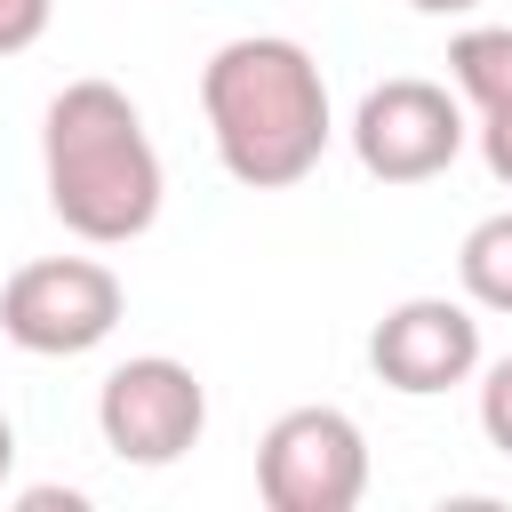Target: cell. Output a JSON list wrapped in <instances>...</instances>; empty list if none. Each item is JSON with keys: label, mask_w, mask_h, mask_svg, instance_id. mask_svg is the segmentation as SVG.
I'll list each match as a JSON object with an SVG mask.
<instances>
[{"label": "cell", "mask_w": 512, "mask_h": 512, "mask_svg": "<svg viewBox=\"0 0 512 512\" xmlns=\"http://www.w3.org/2000/svg\"><path fill=\"white\" fill-rule=\"evenodd\" d=\"M256 496L272 512H352L368 496V440L344 408H288L256 440Z\"/></svg>", "instance_id": "obj_5"}, {"label": "cell", "mask_w": 512, "mask_h": 512, "mask_svg": "<svg viewBox=\"0 0 512 512\" xmlns=\"http://www.w3.org/2000/svg\"><path fill=\"white\" fill-rule=\"evenodd\" d=\"M56 0H0V56H24L40 32H48Z\"/></svg>", "instance_id": "obj_11"}, {"label": "cell", "mask_w": 512, "mask_h": 512, "mask_svg": "<svg viewBox=\"0 0 512 512\" xmlns=\"http://www.w3.org/2000/svg\"><path fill=\"white\" fill-rule=\"evenodd\" d=\"M128 312V288L96 256H32L0 280V336L32 360H80L96 352Z\"/></svg>", "instance_id": "obj_3"}, {"label": "cell", "mask_w": 512, "mask_h": 512, "mask_svg": "<svg viewBox=\"0 0 512 512\" xmlns=\"http://www.w3.org/2000/svg\"><path fill=\"white\" fill-rule=\"evenodd\" d=\"M200 112L208 144L232 184L248 192H288L320 168L336 120H328V80L304 40L288 32H240L200 64Z\"/></svg>", "instance_id": "obj_1"}, {"label": "cell", "mask_w": 512, "mask_h": 512, "mask_svg": "<svg viewBox=\"0 0 512 512\" xmlns=\"http://www.w3.org/2000/svg\"><path fill=\"white\" fill-rule=\"evenodd\" d=\"M456 280H464V296H472L480 312H512V208H496V216H480V224L464 232Z\"/></svg>", "instance_id": "obj_9"}, {"label": "cell", "mask_w": 512, "mask_h": 512, "mask_svg": "<svg viewBox=\"0 0 512 512\" xmlns=\"http://www.w3.org/2000/svg\"><path fill=\"white\" fill-rule=\"evenodd\" d=\"M472 136H480L488 176H496V184H512V104H504V112H480V128H472Z\"/></svg>", "instance_id": "obj_12"}, {"label": "cell", "mask_w": 512, "mask_h": 512, "mask_svg": "<svg viewBox=\"0 0 512 512\" xmlns=\"http://www.w3.org/2000/svg\"><path fill=\"white\" fill-rule=\"evenodd\" d=\"M40 176H48V208L72 240L88 248H120V240H144L160 200H168V176H160V144L136 112L128 88L112 80H64L48 96V120H40Z\"/></svg>", "instance_id": "obj_2"}, {"label": "cell", "mask_w": 512, "mask_h": 512, "mask_svg": "<svg viewBox=\"0 0 512 512\" xmlns=\"http://www.w3.org/2000/svg\"><path fill=\"white\" fill-rule=\"evenodd\" d=\"M408 8H416V16H472L480 0H408Z\"/></svg>", "instance_id": "obj_13"}, {"label": "cell", "mask_w": 512, "mask_h": 512, "mask_svg": "<svg viewBox=\"0 0 512 512\" xmlns=\"http://www.w3.org/2000/svg\"><path fill=\"white\" fill-rule=\"evenodd\" d=\"M472 120H464V96L440 88V80H376L352 112V160L376 176V184H432L456 168Z\"/></svg>", "instance_id": "obj_4"}, {"label": "cell", "mask_w": 512, "mask_h": 512, "mask_svg": "<svg viewBox=\"0 0 512 512\" xmlns=\"http://www.w3.org/2000/svg\"><path fill=\"white\" fill-rule=\"evenodd\" d=\"M368 368H376V384H392L408 400L472 384L480 376V304L472 296H400L368 328Z\"/></svg>", "instance_id": "obj_7"}, {"label": "cell", "mask_w": 512, "mask_h": 512, "mask_svg": "<svg viewBox=\"0 0 512 512\" xmlns=\"http://www.w3.org/2000/svg\"><path fill=\"white\" fill-rule=\"evenodd\" d=\"M96 432H104V448L120 464L160 472L184 448H200V432H208V384L184 360H168V352H136V360H120L96 384Z\"/></svg>", "instance_id": "obj_6"}, {"label": "cell", "mask_w": 512, "mask_h": 512, "mask_svg": "<svg viewBox=\"0 0 512 512\" xmlns=\"http://www.w3.org/2000/svg\"><path fill=\"white\" fill-rule=\"evenodd\" d=\"M8 472H16V432H8V416H0V488H8Z\"/></svg>", "instance_id": "obj_14"}, {"label": "cell", "mask_w": 512, "mask_h": 512, "mask_svg": "<svg viewBox=\"0 0 512 512\" xmlns=\"http://www.w3.org/2000/svg\"><path fill=\"white\" fill-rule=\"evenodd\" d=\"M480 432L496 456H512V352L480 368Z\"/></svg>", "instance_id": "obj_10"}, {"label": "cell", "mask_w": 512, "mask_h": 512, "mask_svg": "<svg viewBox=\"0 0 512 512\" xmlns=\"http://www.w3.org/2000/svg\"><path fill=\"white\" fill-rule=\"evenodd\" d=\"M448 80L472 112H504L512 104V24H464L448 40Z\"/></svg>", "instance_id": "obj_8"}]
</instances>
